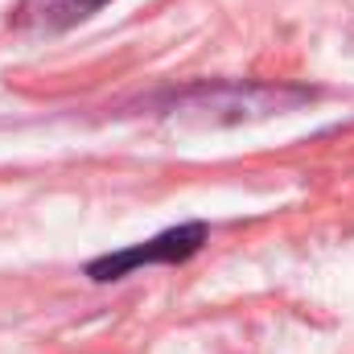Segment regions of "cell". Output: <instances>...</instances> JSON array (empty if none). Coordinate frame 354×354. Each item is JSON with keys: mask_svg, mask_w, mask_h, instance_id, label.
Segmentation results:
<instances>
[{"mask_svg": "<svg viewBox=\"0 0 354 354\" xmlns=\"http://www.w3.org/2000/svg\"><path fill=\"white\" fill-rule=\"evenodd\" d=\"M206 243V223H185V227H169L161 231L157 239L140 243V248H124L115 256H99L87 264L91 280H120L136 268H149V264H181L189 260L198 248Z\"/></svg>", "mask_w": 354, "mask_h": 354, "instance_id": "1", "label": "cell"}, {"mask_svg": "<svg viewBox=\"0 0 354 354\" xmlns=\"http://www.w3.org/2000/svg\"><path fill=\"white\" fill-rule=\"evenodd\" d=\"M107 0H25L21 4V17L25 21H37L46 29H66L75 21L91 17L95 8H103Z\"/></svg>", "mask_w": 354, "mask_h": 354, "instance_id": "2", "label": "cell"}]
</instances>
